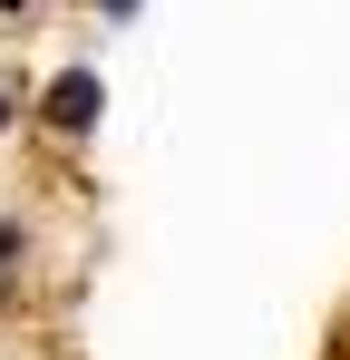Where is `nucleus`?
<instances>
[{
	"mask_svg": "<svg viewBox=\"0 0 350 360\" xmlns=\"http://www.w3.org/2000/svg\"><path fill=\"white\" fill-rule=\"evenodd\" d=\"M49 127H98V68H68V78H49Z\"/></svg>",
	"mask_w": 350,
	"mask_h": 360,
	"instance_id": "f257e3e1",
	"label": "nucleus"
},
{
	"mask_svg": "<svg viewBox=\"0 0 350 360\" xmlns=\"http://www.w3.org/2000/svg\"><path fill=\"white\" fill-rule=\"evenodd\" d=\"M108 10H117V20H127V10H136V0H108Z\"/></svg>",
	"mask_w": 350,
	"mask_h": 360,
	"instance_id": "f03ea898",
	"label": "nucleus"
},
{
	"mask_svg": "<svg viewBox=\"0 0 350 360\" xmlns=\"http://www.w3.org/2000/svg\"><path fill=\"white\" fill-rule=\"evenodd\" d=\"M0 127H10V98H0Z\"/></svg>",
	"mask_w": 350,
	"mask_h": 360,
	"instance_id": "7ed1b4c3",
	"label": "nucleus"
},
{
	"mask_svg": "<svg viewBox=\"0 0 350 360\" xmlns=\"http://www.w3.org/2000/svg\"><path fill=\"white\" fill-rule=\"evenodd\" d=\"M0 10H20V0H0Z\"/></svg>",
	"mask_w": 350,
	"mask_h": 360,
	"instance_id": "20e7f679",
	"label": "nucleus"
}]
</instances>
